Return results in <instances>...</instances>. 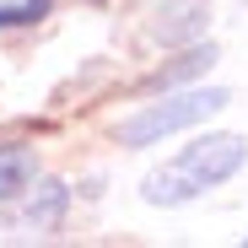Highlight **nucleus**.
I'll return each mask as SVG.
<instances>
[{"label": "nucleus", "mask_w": 248, "mask_h": 248, "mask_svg": "<svg viewBox=\"0 0 248 248\" xmlns=\"http://www.w3.org/2000/svg\"><path fill=\"white\" fill-rule=\"evenodd\" d=\"M32 178H38V156H32L27 146L6 140V146H0V200L27 194V189H32Z\"/></svg>", "instance_id": "7ed1b4c3"}, {"label": "nucleus", "mask_w": 248, "mask_h": 248, "mask_svg": "<svg viewBox=\"0 0 248 248\" xmlns=\"http://www.w3.org/2000/svg\"><path fill=\"white\" fill-rule=\"evenodd\" d=\"M243 162H248V140L243 135H200L178 156H168L156 173H146L140 194L151 205H189L205 189H221L227 178H237Z\"/></svg>", "instance_id": "f257e3e1"}, {"label": "nucleus", "mask_w": 248, "mask_h": 248, "mask_svg": "<svg viewBox=\"0 0 248 248\" xmlns=\"http://www.w3.org/2000/svg\"><path fill=\"white\" fill-rule=\"evenodd\" d=\"M232 97L221 92V87H189V92H173V97H162V103H146V108H135L130 119L119 124V146H130V151H140V146H156V140H168V135H178V130H194V124H205L216 108H227Z\"/></svg>", "instance_id": "f03ea898"}, {"label": "nucleus", "mask_w": 248, "mask_h": 248, "mask_svg": "<svg viewBox=\"0 0 248 248\" xmlns=\"http://www.w3.org/2000/svg\"><path fill=\"white\" fill-rule=\"evenodd\" d=\"M211 60H216V49L205 44V49H194V54H184V60H178L173 70H156V76H151V87H173V81H184V76H194V70H205V65H211Z\"/></svg>", "instance_id": "39448f33"}, {"label": "nucleus", "mask_w": 248, "mask_h": 248, "mask_svg": "<svg viewBox=\"0 0 248 248\" xmlns=\"http://www.w3.org/2000/svg\"><path fill=\"white\" fill-rule=\"evenodd\" d=\"M54 11V0H6L0 6V27H27V22H44Z\"/></svg>", "instance_id": "20e7f679"}]
</instances>
